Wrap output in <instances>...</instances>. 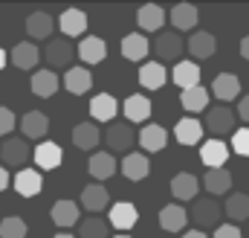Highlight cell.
<instances>
[{
  "label": "cell",
  "mask_w": 249,
  "mask_h": 238,
  "mask_svg": "<svg viewBox=\"0 0 249 238\" xmlns=\"http://www.w3.org/2000/svg\"><path fill=\"white\" fill-rule=\"evenodd\" d=\"M220 215H223V206L214 200V198H197L191 203V212L188 218L203 230V227H220Z\"/></svg>",
  "instance_id": "6da1fadb"
},
{
  "label": "cell",
  "mask_w": 249,
  "mask_h": 238,
  "mask_svg": "<svg viewBox=\"0 0 249 238\" xmlns=\"http://www.w3.org/2000/svg\"><path fill=\"white\" fill-rule=\"evenodd\" d=\"M235 122H238V117L229 105H214L206 114V128L212 134H235Z\"/></svg>",
  "instance_id": "7a4b0ae2"
},
{
  "label": "cell",
  "mask_w": 249,
  "mask_h": 238,
  "mask_svg": "<svg viewBox=\"0 0 249 238\" xmlns=\"http://www.w3.org/2000/svg\"><path fill=\"white\" fill-rule=\"evenodd\" d=\"M133 139H136V137H133V128H130L127 122H110V128H107V134H105V142H107L110 154H116V151L130 154Z\"/></svg>",
  "instance_id": "3957f363"
},
{
  "label": "cell",
  "mask_w": 249,
  "mask_h": 238,
  "mask_svg": "<svg viewBox=\"0 0 249 238\" xmlns=\"http://www.w3.org/2000/svg\"><path fill=\"white\" fill-rule=\"evenodd\" d=\"M75 56V50H72V44H70V38H50V44L44 47V59L50 67H67L70 70V61Z\"/></svg>",
  "instance_id": "277c9868"
},
{
  "label": "cell",
  "mask_w": 249,
  "mask_h": 238,
  "mask_svg": "<svg viewBox=\"0 0 249 238\" xmlns=\"http://www.w3.org/2000/svg\"><path fill=\"white\" fill-rule=\"evenodd\" d=\"M212 96H217L223 105L235 102V99L241 96V79H238L235 73H220V76H214V81H212Z\"/></svg>",
  "instance_id": "5b68a950"
},
{
  "label": "cell",
  "mask_w": 249,
  "mask_h": 238,
  "mask_svg": "<svg viewBox=\"0 0 249 238\" xmlns=\"http://www.w3.org/2000/svg\"><path fill=\"white\" fill-rule=\"evenodd\" d=\"M151 50H157L160 64H162V61H177L183 56V38H180L177 32H160V35H157V44H154Z\"/></svg>",
  "instance_id": "8992f818"
},
{
  "label": "cell",
  "mask_w": 249,
  "mask_h": 238,
  "mask_svg": "<svg viewBox=\"0 0 249 238\" xmlns=\"http://www.w3.org/2000/svg\"><path fill=\"white\" fill-rule=\"evenodd\" d=\"M116 169H119V163H116V157H113L110 151H96V154L90 157V163H87V172H90V178L96 180V183L113 178Z\"/></svg>",
  "instance_id": "52a82bcc"
},
{
  "label": "cell",
  "mask_w": 249,
  "mask_h": 238,
  "mask_svg": "<svg viewBox=\"0 0 249 238\" xmlns=\"http://www.w3.org/2000/svg\"><path fill=\"white\" fill-rule=\"evenodd\" d=\"M116 114H119V102L113 93H96L90 99V117L96 122H113Z\"/></svg>",
  "instance_id": "ba28073f"
},
{
  "label": "cell",
  "mask_w": 249,
  "mask_h": 238,
  "mask_svg": "<svg viewBox=\"0 0 249 238\" xmlns=\"http://www.w3.org/2000/svg\"><path fill=\"white\" fill-rule=\"evenodd\" d=\"M61 84L67 87V93L81 96V93H87V90L93 87V73H90L87 67H70V70L64 73Z\"/></svg>",
  "instance_id": "9c48e42d"
},
{
  "label": "cell",
  "mask_w": 249,
  "mask_h": 238,
  "mask_svg": "<svg viewBox=\"0 0 249 238\" xmlns=\"http://www.w3.org/2000/svg\"><path fill=\"white\" fill-rule=\"evenodd\" d=\"M29 87H32V93H35V96H41V99H50V96H55V93H58V87H61V79H58L53 70H38V73H32V79H29Z\"/></svg>",
  "instance_id": "30bf717a"
},
{
  "label": "cell",
  "mask_w": 249,
  "mask_h": 238,
  "mask_svg": "<svg viewBox=\"0 0 249 238\" xmlns=\"http://www.w3.org/2000/svg\"><path fill=\"white\" fill-rule=\"evenodd\" d=\"M102 142V131L96 122H78L72 128V145L81 148V151H93L96 145Z\"/></svg>",
  "instance_id": "8fae6325"
},
{
  "label": "cell",
  "mask_w": 249,
  "mask_h": 238,
  "mask_svg": "<svg viewBox=\"0 0 249 238\" xmlns=\"http://www.w3.org/2000/svg\"><path fill=\"white\" fill-rule=\"evenodd\" d=\"M107 203H110V195H107V189L102 183L84 186V192H81V209H87L90 215H96V212L107 209Z\"/></svg>",
  "instance_id": "7c38bea8"
},
{
  "label": "cell",
  "mask_w": 249,
  "mask_h": 238,
  "mask_svg": "<svg viewBox=\"0 0 249 238\" xmlns=\"http://www.w3.org/2000/svg\"><path fill=\"white\" fill-rule=\"evenodd\" d=\"M75 53H78V59L84 61V64H99V61L107 59V44L99 35H84Z\"/></svg>",
  "instance_id": "4fadbf2b"
},
{
  "label": "cell",
  "mask_w": 249,
  "mask_h": 238,
  "mask_svg": "<svg viewBox=\"0 0 249 238\" xmlns=\"http://www.w3.org/2000/svg\"><path fill=\"white\" fill-rule=\"evenodd\" d=\"M188 224V212L180 206V203H168L160 209V227L165 233H183Z\"/></svg>",
  "instance_id": "5bb4252c"
},
{
  "label": "cell",
  "mask_w": 249,
  "mask_h": 238,
  "mask_svg": "<svg viewBox=\"0 0 249 238\" xmlns=\"http://www.w3.org/2000/svg\"><path fill=\"white\" fill-rule=\"evenodd\" d=\"M171 81H174L180 90L200 87V67H197L194 61H177L174 70H171Z\"/></svg>",
  "instance_id": "9a60e30c"
},
{
  "label": "cell",
  "mask_w": 249,
  "mask_h": 238,
  "mask_svg": "<svg viewBox=\"0 0 249 238\" xmlns=\"http://www.w3.org/2000/svg\"><path fill=\"white\" fill-rule=\"evenodd\" d=\"M200 160H203V166H209V169H223V163L229 160L226 142H223V139H206L203 148H200Z\"/></svg>",
  "instance_id": "2e32d148"
},
{
  "label": "cell",
  "mask_w": 249,
  "mask_h": 238,
  "mask_svg": "<svg viewBox=\"0 0 249 238\" xmlns=\"http://www.w3.org/2000/svg\"><path fill=\"white\" fill-rule=\"evenodd\" d=\"M136 221H139V212H136V206H133L130 200L113 203V209H110V224H113L122 236L130 230V227H136Z\"/></svg>",
  "instance_id": "e0dca14e"
},
{
  "label": "cell",
  "mask_w": 249,
  "mask_h": 238,
  "mask_svg": "<svg viewBox=\"0 0 249 238\" xmlns=\"http://www.w3.org/2000/svg\"><path fill=\"white\" fill-rule=\"evenodd\" d=\"M58 26H61L64 38H78L87 32V15L81 9H64L58 18Z\"/></svg>",
  "instance_id": "ac0fdd59"
},
{
  "label": "cell",
  "mask_w": 249,
  "mask_h": 238,
  "mask_svg": "<svg viewBox=\"0 0 249 238\" xmlns=\"http://www.w3.org/2000/svg\"><path fill=\"white\" fill-rule=\"evenodd\" d=\"M15 189H18L20 198H35V195H41V189H44L41 172H38V169H20V172L15 175Z\"/></svg>",
  "instance_id": "d6986e66"
},
{
  "label": "cell",
  "mask_w": 249,
  "mask_h": 238,
  "mask_svg": "<svg viewBox=\"0 0 249 238\" xmlns=\"http://www.w3.org/2000/svg\"><path fill=\"white\" fill-rule=\"evenodd\" d=\"M9 61H12L18 70H32V67L41 61V50H38L32 41H20V44H15V47H12Z\"/></svg>",
  "instance_id": "ffe728a7"
},
{
  "label": "cell",
  "mask_w": 249,
  "mask_h": 238,
  "mask_svg": "<svg viewBox=\"0 0 249 238\" xmlns=\"http://www.w3.org/2000/svg\"><path fill=\"white\" fill-rule=\"evenodd\" d=\"M119 169H122V175L127 180L136 183V180H145L151 175V160H148L145 154H133V151H130V154H124V160L119 163Z\"/></svg>",
  "instance_id": "44dd1931"
},
{
  "label": "cell",
  "mask_w": 249,
  "mask_h": 238,
  "mask_svg": "<svg viewBox=\"0 0 249 238\" xmlns=\"http://www.w3.org/2000/svg\"><path fill=\"white\" fill-rule=\"evenodd\" d=\"M165 9L162 6H157V3H145V6H139V12H136V23L145 29V32H160V26L165 23Z\"/></svg>",
  "instance_id": "7402d4cb"
},
{
  "label": "cell",
  "mask_w": 249,
  "mask_h": 238,
  "mask_svg": "<svg viewBox=\"0 0 249 238\" xmlns=\"http://www.w3.org/2000/svg\"><path fill=\"white\" fill-rule=\"evenodd\" d=\"M53 29H55V20H53V15H47V12H32V15L26 18V32H29L32 41L53 38Z\"/></svg>",
  "instance_id": "603a6c76"
},
{
  "label": "cell",
  "mask_w": 249,
  "mask_h": 238,
  "mask_svg": "<svg viewBox=\"0 0 249 238\" xmlns=\"http://www.w3.org/2000/svg\"><path fill=\"white\" fill-rule=\"evenodd\" d=\"M139 145L145 148V151H162L165 145H168V131L162 128V125H154V122H148L142 131H139Z\"/></svg>",
  "instance_id": "cb8c5ba5"
},
{
  "label": "cell",
  "mask_w": 249,
  "mask_h": 238,
  "mask_svg": "<svg viewBox=\"0 0 249 238\" xmlns=\"http://www.w3.org/2000/svg\"><path fill=\"white\" fill-rule=\"evenodd\" d=\"M0 160L9 163V166H23V163L29 160V145H26V139L9 137V139L0 145Z\"/></svg>",
  "instance_id": "d4e9b609"
},
{
  "label": "cell",
  "mask_w": 249,
  "mask_h": 238,
  "mask_svg": "<svg viewBox=\"0 0 249 238\" xmlns=\"http://www.w3.org/2000/svg\"><path fill=\"white\" fill-rule=\"evenodd\" d=\"M197 192H200V180L191 172H180L171 178V195L177 200H197Z\"/></svg>",
  "instance_id": "484cf974"
},
{
  "label": "cell",
  "mask_w": 249,
  "mask_h": 238,
  "mask_svg": "<svg viewBox=\"0 0 249 238\" xmlns=\"http://www.w3.org/2000/svg\"><path fill=\"white\" fill-rule=\"evenodd\" d=\"M186 50L194 59H212V56L217 53V38H214L212 32H191Z\"/></svg>",
  "instance_id": "4316f807"
},
{
  "label": "cell",
  "mask_w": 249,
  "mask_h": 238,
  "mask_svg": "<svg viewBox=\"0 0 249 238\" xmlns=\"http://www.w3.org/2000/svg\"><path fill=\"white\" fill-rule=\"evenodd\" d=\"M32 157H35V166L38 169H44V172H53V169H58L61 166V145H55V142H41L35 151H32Z\"/></svg>",
  "instance_id": "83f0119b"
},
{
  "label": "cell",
  "mask_w": 249,
  "mask_h": 238,
  "mask_svg": "<svg viewBox=\"0 0 249 238\" xmlns=\"http://www.w3.org/2000/svg\"><path fill=\"white\" fill-rule=\"evenodd\" d=\"M20 131H23L26 139H41L50 131V117L44 111H29V114H23V119H20Z\"/></svg>",
  "instance_id": "f1b7e54d"
},
{
  "label": "cell",
  "mask_w": 249,
  "mask_h": 238,
  "mask_svg": "<svg viewBox=\"0 0 249 238\" xmlns=\"http://www.w3.org/2000/svg\"><path fill=\"white\" fill-rule=\"evenodd\" d=\"M122 114L127 117V122H148L151 117V99L142 93H133L122 102Z\"/></svg>",
  "instance_id": "f546056e"
},
{
  "label": "cell",
  "mask_w": 249,
  "mask_h": 238,
  "mask_svg": "<svg viewBox=\"0 0 249 238\" xmlns=\"http://www.w3.org/2000/svg\"><path fill=\"white\" fill-rule=\"evenodd\" d=\"M165 81H168V73H165V67H162L160 61H145V64H142V70H139V84H142L145 90H160Z\"/></svg>",
  "instance_id": "4dcf8cb0"
},
{
  "label": "cell",
  "mask_w": 249,
  "mask_h": 238,
  "mask_svg": "<svg viewBox=\"0 0 249 238\" xmlns=\"http://www.w3.org/2000/svg\"><path fill=\"white\" fill-rule=\"evenodd\" d=\"M148 53H151V44L142 32H130L122 38V56L127 61H145Z\"/></svg>",
  "instance_id": "1f68e13d"
},
{
  "label": "cell",
  "mask_w": 249,
  "mask_h": 238,
  "mask_svg": "<svg viewBox=\"0 0 249 238\" xmlns=\"http://www.w3.org/2000/svg\"><path fill=\"white\" fill-rule=\"evenodd\" d=\"M168 20H171L174 29L191 32V29L197 26V6H191V3H177V6L168 12Z\"/></svg>",
  "instance_id": "d6a6232c"
},
{
  "label": "cell",
  "mask_w": 249,
  "mask_h": 238,
  "mask_svg": "<svg viewBox=\"0 0 249 238\" xmlns=\"http://www.w3.org/2000/svg\"><path fill=\"white\" fill-rule=\"evenodd\" d=\"M174 137H177L180 145H197L200 137H203V125H200V119H194V117L180 119V122L174 125Z\"/></svg>",
  "instance_id": "836d02e7"
},
{
  "label": "cell",
  "mask_w": 249,
  "mask_h": 238,
  "mask_svg": "<svg viewBox=\"0 0 249 238\" xmlns=\"http://www.w3.org/2000/svg\"><path fill=\"white\" fill-rule=\"evenodd\" d=\"M50 215H53V221H55L58 227H72V224H78L81 209H78L75 200H55L53 209H50Z\"/></svg>",
  "instance_id": "e575fe53"
},
{
  "label": "cell",
  "mask_w": 249,
  "mask_h": 238,
  "mask_svg": "<svg viewBox=\"0 0 249 238\" xmlns=\"http://www.w3.org/2000/svg\"><path fill=\"white\" fill-rule=\"evenodd\" d=\"M203 186L209 195H226L229 186H232V175L229 169H209L206 178H203Z\"/></svg>",
  "instance_id": "d590c367"
},
{
  "label": "cell",
  "mask_w": 249,
  "mask_h": 238,
  "mask_svg": "<svg viewBox=\"0 0 249 238\" xmlns=\"http://www.w3.org/2000/svg\"><path fill=\"white\" fill-rule=\"evenodd\" d=\"M209 90L200 84V87H191V90H183L180 93V102H183V108H186L188 114H197V111H206L209 108Z\"/></svg>",
  "instance_id": "8d00e7d4"
},
{
  "label": "cell",
  "mask_w": 249,
  "mask_h": 238,
  "mask_svg": "<svg viewBox=\"0 0 249 238\" xmlns=\"http://www.w3.org/2000/svg\"><path fill=\"white\" fill-rule=\"evenodd\" d=\"M223 212H229V218H232V221H247V218H249V195H244V192L229 195V200H226Z\"/></svg>",
  "instance_id": "74e56055"
},
{
  "label": "cell",
  "mask_w": 249,
  "mask_h": 238,
  "mask_svg": "<svg viewBox=\"0 0 249 238\" xmlns=\"http://www.w3.org/2000/svg\"><path fill=\"white\" fill-rule=\"evenodd\" d=\"M107 221H102L99 215H90L87 221L78 224V238H107Z\"/></svg>",
  "instance_id": "f35d334b"
},
{
  "label": "cell",
  "mask_w": 249,
  "mask_h": 238,
  "mask_svg": "<svg viewBox=\"0 0 249 238\" xmlns=\"http://www.w3.org/2000/svg\"><path fill=\"white\" fill-rule=\"evenodd\" d=\"M0 238H26V221L18 215H9L0 221Z\"/></svg>",
  "instance_id": "ab89813d"
},
{
  "label": "cell",
  "mask_w": 249,
  "mask_h": 238,
  "mask_svg": "<svg viewBox=\"0 0 249 238\" xmlns=\"http://www.w3.org/2000/svg\"><path fill=\"white\" fill-rule=\"evenodd\" d=\"M232 151L241 157H249V128H238L232 134Z\"/></svg>",
  "instance_id": "60d3db41"
},
{
  "label": "cell",
  "mask_w": 249,
  "mask_h": 238,
  "mask_svg": "<svg viewBox=\"0 0 249 238\" xmlns=\"http://www.w3.org/2000/svg\"><path fill=\"white\" fill-rule=\"evenodd\" d=\"M15 131V114L9 108H0V137H9Z\"/></svg>",
  "instance_id": "b9f144b4"
},
{
  "label": "cell",
  "mask_w": 249,
  "mask_h": 238,
  "mask_svg": "<svg viewBox=\"0 0 249 238\" xmlns=\"http://www.w3.org/2000/svg\"><path fill=\"white\" fill-rule=\"evenodd\" d=\"M214 238H244V236H241V230L235 224H220L214 230Z\"/></svg>",
  "instance_id": "7bdbcfd3"
},
{
  "label": "cell",
  "mask_w": 249,
  "mask_h": 238,
  "mask_svg": "<svg viewBox=\"0 0 249 238\" xmlns=\"http://www.w3.org/2000/svg\"><path fill=\"white\" fill-rule=\"evenodd\" d=\"M235 117L244 119V122H247V128H249V96H244V99L238 102V111H235Z\"/></svg>",
  "instance_id": "ee69618b"
},
{
  "label": "cell",
  "mask_w": 249,
  "mask_h": 238,
  "mask_svg": "<svg viewBox=\"0 0 249 238\" xmlns=\"http://www.w3.org/2000/svg\"><path fill=\"white\" fill-rule=\"evenodd\" d=\"M241 59L249 61V35H244V38H241Z\"/></svg>",
  "instance_id": "f6af8a7d"
},
{
  "label": "cell",
  "mask_w": 249,
  "mask_h": 238,
  "mask_svg": "<svg viewBox=\"0 0 249 238\" xmlns=\"http://www.w3.org/2000/svg\"><path fill=\"white\" fill-rule=\"evenodd\" d=\"M6 186H9V172H6V169L0 166V192H3Z\"/></svg>",
  "instance_id": "bcb514c9"
},
{
  "label": "cell",
  "mask_w": 249,
  "mask_h": 238,
  "mask_svg": "<svg viewBox=\"0 0 249 238\" xmlns=\"http://www.w3.org/2000/svg\"><path fill=\"white\" fill-rule=\"evenodd\" d=\"M183 238H209L203 230H191V233H183Z\"/></svg>",
  "instance_id": "7dc6e473"
},
{
  "label": "cell",
  "mask_w": 249,
  "mask_h": 238,
  "mask_svg": "<svg viewBox=\"0 0 249 238\" xmlns=\"http://www.w3.org/2000/svg\"><path fill=\"white\" fill-rule=\"evenodd\" d=\"M6 59H9V56H6V53H3V47H0V70L6 67Z\"/></svg>",
  "instance_id": "c3c4849f"
},
{
  "label": "cell",
  "mask_w": 249,
  "mask_h": 238,
  "mask_svg": "<svg viewBox=\"0 0 249 238\" xmlns=\"http://www.w3.org/2000/svg\"><path fill=\"white\" fill-rule=\"evenodd\" d=\"M55 238H75V236H70V233H58Z\"/></svg>",
  "instance_id": "681fc988"
},
{
  "label": "cell",
  "mask_w": 249,
  "mask_h": 238,
  "mask_svg": "<svg viewBox=\"0 0 249 238\" xmlns=\"http://www.w3.org/2000/svg\"><path fill=\"white\" fill-rule=\"evenodd\" d=\"M113 238H130V236H113Z\"/></svg>",
  "instance_id": "f907efd6"
}]
</instances>
